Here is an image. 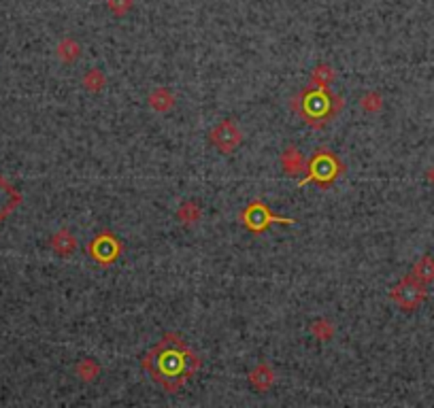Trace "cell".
Here are the masks:
<instances>
[{"label":"cell","mask_w":434,"mask_h":408,"mask_svg":"<svg viewBox=\"0 0 434 408\" xmlns=\"http://www.w3.org/2000/svg\"><path fill=\"white\" fill-rule=\"evenodd\" d=\"M145 370L164 389L177 391L200 366L198 357L175 336H166L145 355Z\"/></svg>","instance_id":"obj_1"},{"label":"cell","mask_w":434,"mask_h":408,"mask_svg":"<svg viewBox=\"0 0 434 408\" xmlns=\"http://www.w3.org/2000/svg\"><path fill=\"white\" fill-rule=\"evenodd\" d=\"M300 115H305L311 124H326V121L341 109V100L332 98L326 88H311L305 94H300Z\"/></svg>","instance_id":"obj_2"},{"label":"cell","mask_w":434,"mask_h":408,"mask_svg":"<svg viewBox=\"0 0 434 408\" xmlns=\"http://www.w3.org/2000/svg\"><path fill=\"white\" fill-rule=\"evenodd\" d=\"M338 175H341V164H338L336 155L330 153V151H317L311 159V164H309V177L302 179L300 185L311 183V181H315L320 185H328Z\"/></svg>","instance_id":"obj_3"},{"label":"cell","mask_w":434,"mask_h":408,"mask_svg":"<svg viewBox=\"0 0 434 408\" xmlns=\"http://www.w3.org/2000/svg\"><path fill=\"white\" fill-rule=\"evenodd\" d=\"M241 221L245 223L247 230L251 232H262L267 226L271 223H294V219H283V217H275L267 204L262 202H251L245 209V213L241 215Z\"/></svg>","instance_id":"obj_4"},{"label":"cell","mask_w":434,"mask_h":408,"mask_svg":"<svg viewBox=\"0 0 434 408\" xmlns=\"http://www.w3.org/2000/svg\"><path fill=\"white\" fill-rule=\"evenodd\" d=\"M392 298L405 308V311H413L417 308L424 300H426V290L424 283H419L415 276H407L403 278L396 288L392 290Z\"/></svg>","instance_id":"obj_5"},{"label":"cell","mask_w":434,"mask_h":408,"mask_svg":"<svg viewBox=\"0 0 434 408\" xmlns=\"http://www.w3.org/2000/svg\"><path fill=\"white\" fill-rule=\"evenodd\" d=\"M239 139H241V134L232 121H224V124L217 126V130L213 132V143L222 151H232L239 145Z\"/></svg>","instance_id":"obj_6"},{"label":"cell","mask_w":434,"mask_h":408,"mask_svg":"<svg viewBox=\"0 0 434 408\" xmlns=\"http://www.w3.org/2000/svg\"><path fill=\"white\" fill-rule=\"evenodd\" d=\"M117 240H113L111 236H103V238H96L92 244H90V253L94 256L96 262L100 264H109L117 258Z\"/></svg>","instance_id":"obj_7"},{"label":"cell","mask_w":434,"mask_h":408,"mask_svg":"<svg viewBox=\"0 0 434 408\" xmlns=\"http://www.w3.org/2000/svg\"><path fill=\"white\" fill-rule=\"evenodd\" d=\"M20 204V194L0 177V221H3Z\"/></svg>","instance_id":"obj_8"},{"label":"cell","mask_w":434,"mask_h":408,"mask_svg":"<svg viewBox=\"0 0 434 408\" xmlns=\"http://www.w3.org/2000/svg\"><path fill=\"white\" fill-rule=\"evenodd\" d=\"M411 276H415L419 283H430V281H434V260H432L430 256H424V258L415 264Z\"/></svg>","instance_id":"obj_9"},{"label":"cell","mask_w":434,"mask_h":408,"mask_svg":"<svg viewBox=\"0 0 434 408\" xmlns=\"http://www.w3.org/2000/svg\"><path fill=\"white\" fill-rule=\"evenodd\" d=\"M283 166L290 171V175H296L300 168H302V157L294 151V149H287L283 153Z\"/></svg>","instance_id":"obj_10"},{"label":"cell","mask_w":434,"mask_h":408,"mask_svg":"<svg viewBox=\"0 0 434 408\" xmlns=\"http://www.w3.org/2000/svg\"><path fill=\"white\" fill-rule=\"evenodd\" d=\"M130 7H133V0H109V9L115 15H126Z\"/></svg>","instance_id":"obj_11"},{"label":"cell","mask_w":434,"mask_h":408,"mask_svg":"<svg viewBox=\"0 0 434 408\" xmlns=\"http://www.w3.org/2000/svg\"><path fill=\"white\" fill-rule=\"evenodd\" d=\"M428 179H430V181H432V183H434V168H432V171H430V173H428Z\"/></svg>","instance_id":"obj_12"}]
</instances>
